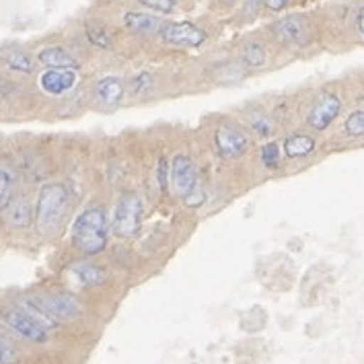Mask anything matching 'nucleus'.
<instances>
[{
	"instance_id": "nucleus-1",
	"label": "nucleus",
	"mask_w": 364,
	"mask_h": 364,
	"mask_svg": "<svg viewBox=\"0 0 364 364\" xmlns=\"http://www.w3.org/2000/svg\"><path fill=\"white\" fill-rule=\"evenodd\" d=\"M107 212L103 206L87 208L73 225V243L85 255H99L107 245Z\"/></svg>"
},
{
	"instance_id": "nucleus-2",
	"label": "nucleus",
	"mask_w": 364,
	"mask_h": 364,
	"mask_svg": "<svg viewBox=\"0 0 364 364\" xmlns=\"http://www.w3.org/2000/svg\"><path fill=\"white\" fill-rule=\"evenodd\" d=\"M70 204V190L64 183H46L41 186L36 206V229L41 235H52L62 227Z\"/></svg>"
},
{
	"instance_id": "nucleus-3",
	"label": "nucleus",
	"mask_w": 364,
	"mask_h": 364,
	"mask_svg": "<svg viewBox=\"0 0 364 364\" xmlns=\"http://www.w3.org/2000/svg\"><path fill=\"white\" fill-rule=\"evenodd\" d=\"M2 319L15 333H19L21 338L33 344H43L48 340V329L56 323L33 303H23V305L4 309Z\"/></svg>"
},
{
	"instance_id": "nucleus-4",
	"label": "nucleus",
	"mask_w": 364,
	"mask_h": 364,
	"mask_svg": "<svg viewBox=\"0 0 364 364\" xmlns=\"http://www.w3.org/2000/svg\"><path fill=\"white\" fill-rule=\"evenodd\" d=\"M144 204L138 193H124L117 202L112 218V230L122 239H134L142 227Z\"/></svg>"
},
{
	"instance_id": "nucleus-5",
	"label": "nucleus",
	"mask_w": 364,
	"mask_h": 364,
	"mask_svg": "<svg viewBox=\"0 0 364 364\" xmlns=\"http://www.w3.org/2000/svg\"><path fill=\"white\" fill-rule=\"evenodd\" d=\"M250 136L243 128L235 126V124H223L216 128L214 132V149L227 161L241 159L243 154L250 151Z\"/></svg>"
},
{
	"instance_id": "nucleus-6",
	"label": "nucleus",
	"mask_w": 364,
	"mask_h": 364,
	"mask_svg": "<svg viewBox=\"0 0 364 364\" xmlns=\"http://www.w3.org/2000/svg\"><path fill=\"white\" fill-rule=\"evenodd\" d=\"M38 309H41L50 319L54 321H75L80 317L82 307L77 299L68 292H52L41 294L36 301H31Z\"/></svg>"
},
{
	"instance_id": "nucleus-7",
	"label": "nucleus",
	"mask_w": 364,
	"mask_h": 364,
	"mask_svg": "<svg viewBox=\"0 0 364 364\" xmlns=\"http://www.w3.org/2000/svg\"><path fill=\"white\" fill-rule=\"evenodd\" d=\"M171 186L177 198L188 200L193 192H198L200 179H198V169L196 163L188 154H175L171 161Z\"/></svg>"
},
{
	"instance_id": "nucleus-8",
	"label": "nucleus",
	"mask_w": 364,
	"mask_h": 364,
	"mask_svg": "<svg viewBox=\"0 0 364 364\" xmlns=\"http://www.w3.org/2000/svg\"><path fill=\"white\" fill-rule=\"evenodd\" d=\"M159 36L167 46H175V48H200L206 41V33L190 21L163 25Z\"/></svg>"
},
{
	"instance_id": "nucleus-9",
	"label": "nucleus",
	"mask_w": 364,
	"mask_h": 364,
	"mask_svg": "<svg viewBox=\"0 0 364 364\" xmlns=\"http://www.w3.org/2000/svg\"><path fill=\"white\" fill-rule=\"evenodd\" d=\"M340 112H342V99L336 93H326L309 109L307 124L315 132H326L327 128L338 119Z\"/></svg>"
},
{
	"instance_id": "nucleus-10",
	"label": "nucleus",
	"mask_w": 364,
	"mask_h": 364,
	"mask_svg": "<svg viewBox=\"0 0 364 364\" xmlns=\"http://www.w3.org/2000/svg\"><path fill=\"white\" fill-rule=\"evenodd\" d=\"M274 36L287 46H305L309 41V25L301 15H290L274 23Z\"/></svg>"
},
{
	"instance_id": "nucleus-11",
	"label": "nucleus",
	"mask_w": 364,
	"mask_h": 364,
	"mask_svg": "<svg viewBox=\"0 0 364 364\" xmlns=\"http://www.w3.org/2000/svg\"><path fill=\"white\" fill-rule=\"evenodd\" d=\"M77 85V70L70 68H48L41 77H39V87L48 93V95L60 97L68 91H73Z\"/></svg>"
},
{
	"instance_id": "nucleus-12",
	"label": "nucleus",
	"mask_w": 364,
	"mask_h": 364,
	"mask_svg": "<svg viewBox=\"0 0 364 364\" xmlns=\"http://www.w3.org/2000/svg\"><path fill=\"white\" fill-rule=\"evenodd\" d=\"M93 97H95L97 105L109 109L117 107L124 99V82L119 77H103L99 78L93 87Z\"/></svg>"
},
{
	"instance_id": "nucleus-13",
	"label": "nucleus",
	"mask_w": 364,
	"mask_h": 364,
	"mask_svg": "<svg viewBox=\"0 0 364 364\" xmlns=\"http://www.w3.org/2000/svg\"><path fill=\"white\" fill-rule=\"evenodd\" d=\"M124 25L138 36H154V33H161L165 23L149 13H126Z\"/></svg>"
},
{
	"instance_id": "nucleus-14",
	"label": "nucleus",
	"mask_w": 364,
	"mask_h": 364,
	"mask_svg": "<svg viewBox=\"0 0 364 364\" xmlns=\"http://www.w3.org/2000/svg\"><path fill=\"white\" fill-rule=\"evenodd\" d=\"M39 62L48 68H70V70H77L78 62L77 58L73 54H68L64 48H58V46H52V48H43L38 54Z\"/></svg>"
},
{
	"instance_id": "nucleus-15",
	"label": "nucleus",
	"mask_w": 364,
	"mask_h": 364,
	"mask_svg": "<svg viewBox=\"0 0 364 364\" xmlns=\"http://www.w3.org/2000/svg\"><path fill=\"white\" fill-rule=\"evenodd\" d=\"M315 138L309 134H290L284 140V153L288 159H305L315 153Z\"/></svg>"
},
{
	"instance_id": "nucleus-16",
	"label": "nucleus",
	"mask_w": 364,
	"mask_h": 364,
	"mask_svg": "<svg viewBox=\"0 0 364 364\" xmlns=\"http://www.w3.org/2000/svg\"><path fill=\"white\" fill-rule=\"evenodd\" d=\"M4 210H6V218H9L11 227L27 229L31 225V206H29L27 198H15Z\"/></svg>"
},
{
	"instance_id": "nucleus-17",
	"label": "nucleus",
	"mask_w": 364,
	"mask_h": 364,
	"mask_svg": "<svg viewBox=\"0 0 364 364\" xmlns=\"http://www.w3.org/2000/svg\"><path fill=\"white\" fill-rule=\"evenodd\" d=\"M245 119L250 124V128L262 138H268L274 134V122L262 107H251L245 112Z\"/></svg>"
},
{
	"instance_id": "nucleus-18",
	"label": "nucleus",
	"mask_w": 364,
	"mask_h": 364,
	"mask_svg": "<svg viewBox=\"0 0 364 364\" xmlns=\"http://www.w3.org/2000/svg\"><path fill=\"white\" fill-rule=\"evenodd\" d=\"M73 274L78 278V282L82 287H101L107 280V272L101 268H97L93 264H78L73 268Z\"/></svg>"
},
{
	"instance_id": "nucleus-19",
	"label": "nucleus",
	"mask_w": 364,
	"mask_h": 364,
	"mask_svg": "<svg viewBox=\"0 0 364 364\" xmlns=\"http://www.w3.org/2000/svg\"><path fill=\"white\" fill-rule=\"evenodd\" d=\"M15 190H17V183H15L13 171L6 167H0V210H4L15 200Z\"/></svg>"
},
{
	"instance_id": "nucleus-20",
	"label": "nucleus",
	"mask_w": 364,
	"mask_h": 364,
	"mask_svg": "<svg viewBox=\"0 0 364 364\" xmlns=\"http://www.w3.org/2000/svg\"><path fill=\"white\" fill-rule=\"evenodd\" d=\"M85 31H87L89 41H91L95 48H101V50H112V48H114V41H112V38H109V33H107L105 27L95 25V23H87Z\"/></svg>"
},
{
	"instance_id": "nucleus-21",
	"label": "nucleus",
	"mask_w": 364,
	"mask_h": 364,
	"mask_svg": "<svg viewBox=\"0 0 364 364\" xmlns=\"http://www.w3.org/2000/svg\"><path fill=\"white\" fill-rule=\"evenodd\" d=\"M243 62L250 66V68H259V66H264L266 64V50H264V46L262 43H247L245 48H243Z\"/></svg>"
},
{
	"instance_id": "nucleus-22",
	"label": "nucleus",
	"mask_w": 364,
	"mask_h": 364,
	"mask_svg": "<svg viewBox=\"0 0 364 364\" xmlns=\"http://www.w3.org/2000/svg\"><path fill=\"white\" fill-rule=\"evenodd\" d=\"M259 159H262V165L269 169V171H276L280 167V146L278 142H268L262 146V153H259Z\"/></svg>"
},
{
	"instance_id": "nucleus-23",
	"label": "nucleus",
	"mask_w": 364,
	"mask_h": 364,
	"mask_svg": "<svg viewBox=\"0 0 364 364\" xmlns=\"http://www.w3.org/2000/svg\"><path fill=\"white\" fill-rule=\"evenodd\" d=\"M344 132L350 136V138H363L364 136V109L352 112V114L346 117Z\"/></svg>"
},
{
	"instance_id": "nucleus-24",
	"label": "nucleus",
	"mask_w": 364,
	"mask_h": 364,
	"mask_svg": "<svg viewBox=\"0 0 364 364\" xmlns=\"http://www.w3.org/2000/svg\"><path fill=\"white\" fill-rule=\"evenodd\" d=\"M6 66H9L11 70H15V73H23V75L33 73V62H31V58L27 56V54H23V52H13V54H9V56H6Z\"/></svg>"
},
{
	"instance_id": "nucleus-25",
	"label": "nucleus",
	"mask_w": 364,
	"mask_h": 364,
	"mask_svg": "<svg viewBox=\"0 0 364 364\" xmlns=\"http://www.w3.org/2000/svg\"><path fill=\"white\" fill-rule=\"evenodd\" d=\"M136 2L142 4L144 9L153 11V13H163V15L173 13L177 6V0H136Z\"/></svg>"
},
{
	"instance_id": "nucleus-26",
	"label": "nucleus",
	"mask_w": 364,
	"mask_h": 364,
	"mask_svg": "<svg viewBox=\"0 0 364 364\" xmlns=\"http://www.w3.org/2000/svg\"><path fill=\"white\" fill-rule=\"evenodd\" d=\"M154 87V78L149 75V73H140L138 77H134V80L130 82V91L134 95H144L149 93L151 89Z\"/></svg>"
},
{
	"instance_id": "nucleus-27",
	"label": "nucleus",
	"mask_w": 364,
	"mask_h": 364,
	"mask_svg": "<svg viewBox=\"0 0 364 364\" xmlns=\"http://www.w3.org/2000/svg\"><path fill=\"white\" fill-rule=\"evenodd\" d=\"M13 360H15V354H13V350H11L9 346L0 340V364H11Z\"/></svg>"
},
{
	"instance_id": "nucleus-28",
	"label": "nucleus",
	"mask_w": 364,
	"mask_h": 364,
	"mask_svg": "<svg viewBox=\"0 0 364 364\" xmlns=\"http://www.w3.org/2000/svg\"><path fill=\"white\" fill-rule=\"evenodd\" d=\"M264 2H266V6H268L269 11H274V13L284 11V6L288 4V0H264Z\"/></svg>"
},
{
	"instance_id": "nucleus-29",
	"label": "nucleus",
	"mask_w": 364,
	"mask_h": 364,
	"mask_svg": "<svg viewBox=\"0 0 364 364\" xmlns=\"http://www.w3.org/2000/svg\"><path fill=\"white\" fill-rule=\"evenodd\" d=\"M356 23H358V31H360V36L364 38V6L358 11V17H356Z\"/></svg>"
},
{
	"instance_id": "nucleus-30",
	"label": "nucleus",
	"mask_w": 364,
	"mask_h": 364,
	"mask_svg": "<svg viewBox=\"0 0 364 364\" xmlns=\"http://www.w3.org/2000/svg\"><path fill=\"white\" fill-rule=\"evenodd\" d=\"M358 103H360V105H363V109H364V95L360 97V99H358Z\"/></svg>"
},
{
	"instance_id": "nucleus-31",
	"label": "nucleus",
	"mask_w": 364,
	"mask_h": 364,
	"mask_svg": "<svg viewBox=\"0 0 364 364\" xmlns=\"http://www.w3.org/2000/svg\"><path fill=\"white\" fill-rule=\"evenodd\" d=\"M225 2H230V0H225Z\"/></svg>"
}]
</instances>
